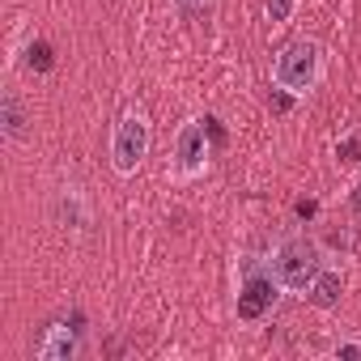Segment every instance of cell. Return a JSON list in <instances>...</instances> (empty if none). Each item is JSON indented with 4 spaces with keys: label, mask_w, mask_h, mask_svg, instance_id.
I'll return each mask as SVG.
<instances>
[{
    "label": "cell",
    "mask_w": 361,
    "mask_h": 361,
    "mask_svg": "<svg viewBox=\"0 0 361 361\" xmlns=\"http://www.w3.org/2000/svg\"><path fill=\"white\" fill-rule=\"evenodd\" d=\"M327 77V56L319 39H293L272 60V85L289 98H310Z\"/></svg>",
    "instance_id": "1"
},
{
    "label": "cell",
    "mask_w": 361,
    "mask_h": 361,
    "mask_svg": "<svg viewBox=\"0 0 361 361\" xmlns=\"http://www.w3.org/2000/svg\"><path fill=\"white\" fill-rule=\"evenodd\" d=\"M268 268H272V276H276V285H281L285 293L306 298V289L314 285V276L327 268V255H323V247H319L314 238H306V234H285V238L272 247Z\"/></svg>",
    "instance_id": "2"
},
{
    "label": "cell",
    "mask_w": 361,
    "mask_h": 361,
    "mask_svg": "<svg viewBox=\"0 0 361 361\" xmlns=\"http://www.w3.org/2000/svg\"><path fill=\"white\" fill-rule=\"evenodd\" d=\"M209 161H213V140H209V119L200 115H188L174 132V145H170V174L178 183H192V178H204L209 174Z\"/></svg>",
    "instance_id": "3"
},
{
    "label": "cell",
    "mask_w": 361,
    "mask_h": 361,
    "mask_svg": "<svg viewBox=\"0 0 361 361\" xmlns=\"http://www.w3.org/2000/svg\"><path fill=\"white\" fill-rule=\"evenodd\" d=\"M153 149V128H149V115L145 111H123L115 132H111V170L119 178H132L145 157Z\"/></svg>",
    "instance_id": "4"
},
{
    "label": "cell",
    "mask_w": 361,
    "mask_h": 361,
    "mask_svg": "<svg viewBox=\"0 0 361 361\" xmlns=\"http://www.w3.org/2000/svg\"><path fill=\"white\" fill-rule=\"evenodd\" d=\"M281 293H285V289L276 285L272 268H247V272H243V281H238L234 314H238L243 323H259L264 314H272V306H276V298H281Z\"/></svg>",
    "instance_id": "5"
},
{
    "label": "cell",
    "mask_w": 361,
    "mask_h": 361,
    "mask_svg": "<svg viewBox=\"0 0 361 361\" xmlns=\"http://www.w3.org/2000/svg\"><path fill=\"white\" fill-rule=\"evenodd\" d=\"M30 111H26V102L13 94V90H5L0 94V136H5L9 145H26L30 140Z\"/></svg>",
    "instance_id": "6"
},
{
    "label": "cell",
    "mask_w": 361,
    "mask_h": 361,
    "mask_svg": "<svg viewBox=\"0 0 361 361\" xmlns=\"http://www.w3.org/2000/svg\"><path fill=\"white\" fill-rule=\"evenodd\" d=\"M77 353H81V336L68 323H51L43 331V340L35 344V357L39 361H73Z\"/></svg>",
    "instance_id": "7"
},
{
    "label": "cell",
    "mask_w": 361,
    "mask_h": 361,
    "mask_svg": "<svg viewBox=\"0 0 361 361\" xmlns=\"http://www.w3.org/2000/svg\"><path fill=\"white\" fill-rule=\"evenodd\" d=\"M340 298H344V276H340V268H323L319 276H314V285L306 289V306H314V310H336L340 306Z\"/></svg>",
    "instance_id": "8"
},
{
    "label": "cell",
    "mask_w": 361,
    "mask_h": 361,
    "mask_svg": "<svg viewBox=\"0 0 361 361\" xmlns=\"http://www.w3.org/2000/svg\"><path fill=\"white\" fill-rule=\"evenodd\" d=\"M336 161L344 170H361V128H353L336 140Z\"/></svg>",
    "instance_id": "9"
},
{
    "label": "cell",
    "mask_w": 361,
    "mask_h": 361,
    "mask_svg": "<svg viewBox=\"0 0 361 361\" xmlns=\"http://www.w3.org/2000/svg\"><path fill=\"white\" fill-rule=\"evenodd\" d=\"M26 64L35 68V73H51V43H43V39H35V43H26Z\"/></svg>",
    "instance_id": "10"
},
{
    "label": "cell",
    "mask_w": 361,
    "mask_h": 361,
    "mask_svg": "<svg viewBox=\"0 0 361 361\" xmlns=\"http://www.w3.org/2000/svg\"><path fill=\"white\" fill-rule=\"evenodd\" d=\"M293 13H298V0H264V18H268L272 26L293 22Z\"/></svg>",
    "instance_id": "11"
},
{
    "label": "cell",
    "mask_w": 361,
    "mask_h": 361,
    "mask_svg": "<svg viewBox=\"0 0 361 361\" xmlns=\"http://www.w3.org/2000/svg\"><path fill=\"white\" fill-rule=\"evenodd\" d=\"M213 0H174V9L178 13H200V9H209Z\"/></svg>",
    "instance_id": "12"
},
{
    "label": "cell",
    "mask_w": 361,
    "mask_h": 361,
    "mask_svg": "<svg viewBox=\"0 0 361 361\" xmlns=\"http://www.w3.org/2000/svg\"><path fill=\"white\" fill-rule=\"evenodd\" d=\"M336 357H361V344H336Z\"/></svg>",
    "instance_id": "13"
},
{
    "label": "cell",
    "mask_w": 361,
    "mask_h": 361,
    "mask_svg": "<svg viewBox=\"0 0 361 361\" xmlns=\"http://www.w3.org/2000/svg\"><path fill=\"white\" fill-rule=\"evenodd\" d=\"M348 204H353V213H357V217H361V183H357V188H353V196H348Z\"/></svg>",
    "instance_id": "14"
}]
</instances>
